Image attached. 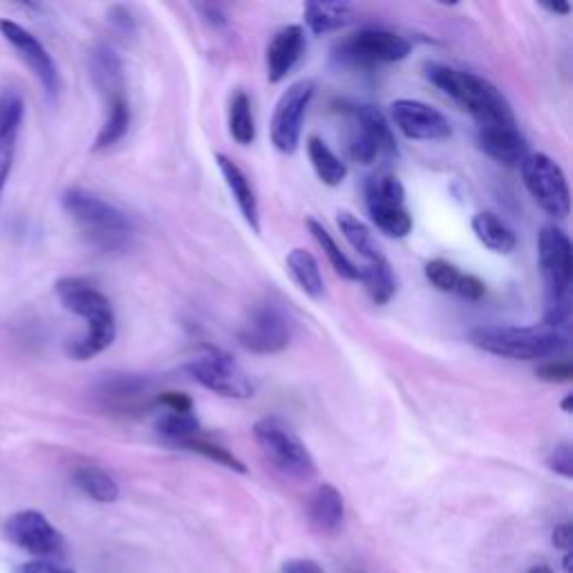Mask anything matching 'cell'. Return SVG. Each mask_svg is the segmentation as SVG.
Returning <instances> with one entry per match:
<instances>
[{"label": "cell", "mask_w": 573, "mask_h": 573, "mask_svg": "<svg viewBox=\"0 0 573 573\" xmlns=\"http://www.w3.org/2000/svg\"><path fill=\"white\" fill-rule=\"evenodd\" d=\"M426 77L432 86L453 99L459 108H464L477 121V128L518 124L502 90L479 74L441 63H428Z\"/></svg>", "instance_id": "cell-1"}, {"label": "cell", "mask_w": 573, "mask_h": 573, "mask_svg": "<svg viewBox=\"0 0 573 573\" xmlns=\"http://www.w3.org/2000/svg\"><path fill=\"white\" fill-rule=\"evenodd\" d=\"M56 296L61 305L88 321L86 336L77 338L68 345V354L74 361H90L97 354L106 352L117 338L115 312L106 294L81 278H63L56 283Z\"/></svg>", "instance_id": "cell-2"}, {"label": "cell", "mask_w": 573, "mask_h": 573, "mask_svg": "<svg viewBox=\"0 0 573 573\" xmlns=\"http://www.w3.org/2000/svg\"><path fill=\"white\" fill-rule=\"evenodd\" d=\"M477 350L513 361H540L567 352L569 334L549 325H482L468 334Z\"/></svg>", "instance_id": "cell-3"}, {"label": "cell", "mask_w": 573, "mask_h": 573, "mask_svg": "<svg viewBox=\"0 0 573 573\" xmlns=\"http://www.w3.org/2000/svg\"><path fill=\"white\" fill-rule=\"evenodd\" d=\"M61 204L79 229L101 249H124L135 236L133 218L97 193L72 186L61 195Z\"/></svg>", "instance_id": "cell-4"}, {"label": "cell", "mask_w": 573, "mask_h": 573, "mask_svg": "<svg viewBox=\"0 0 573 573\" xmlns=\"http://www.w3.org/2000/svg\"><path fill=\"white\" fill-rule=\"evenodd\" d=\"M540 269L547 283V309L544 325L565 330L571 318V283H573V247L569 236L558 227H544L538 236Z\"/></svg>", "instance_id": "cell-5"}, {"label": "cell", "mask_w": 573, "mask_h": 573, "mask_svg": "<svg viewBox=\"0 0 573 573\" xmlns=\"http://www.w3.org/2000/svg\"><path fill=\"white\" fill-rule=\"evenodd\" d=\"M253 437L278 471L296 479H309L316 473L312 453L283 419L262 417L253 426Z\"/></svg>", "instance_id": "cell-6"}, {"label": "cell", "mask_w": 573, "mask_h": 573, "mask_svg": "<svg viewBox=\"0 0 573 573\" xmlns=\"http://www.w3.org/2000/svg\"><path fill=\"white\" fill-rule=\"evenodd\" d=\"M191 377L220 397L249 399L253 397V383L242 370V365L220 347L204 345L186 365Z\"/></svg>", "instance_id": "cell-7"}, {"label": "cell", "mask_w": 573, "mask_h": 573, "mask_svg": "<svg viewBox=\"0 0 573 573\" xmlns=\"http://www.w3.org/2000/svg\"><path fill=\"white\" fill-rule=\"evenodd\" d=\"M522 177L531 197L551 218H567L571 209V195L567 175L562 166L544 153H531L524 159Z\"/></svg>", "instance_id": "cell-8"}, {"label": "cell", "mask_w": 573, "mask_h": 573, "mask_svg": "<svg viewBox=\"0 0 573 573\" xmlns=\"http://www.w3.org/2000/svg\"><path fill=\"white\" fill-rule=\"evenodd\" d=\"M412 45L397 32L390 30H361L338 43V59L361 68L399 63L410 54Z\"/></svg>", "instance_id": "cell-9"}, {"label": "cell", "mask_w": 573, "mask_h": 573, "mask_svg": "<svg viewBox=\"0 0 573 573\" xmlns=\"http://www.w3.org/2000/svg\"><path fill=\"white\" fill-rule=\"evenodd\" d=\"M314 90V81H296L280 95L276 103L274 117H271V144L283 155L296 153L300 135H303L307 108L314 99Z\"/></svg>", "instance_id": "cell-10"}, {"label": "cell", "mask_w": 573, "mask_h": 573, "mask_svg": "<svg viewBox=\"0 0 573 573\" xmlns=\"http://www.w3.org/2000/svg\"><path fill=\"white\" fill-rule=\"evenodd\" d=\"M352 133L347 150L350 157L359 164H374L383 155L397 153L392 128L383 112L372 106H354L352 108Z\"/></svg>", "instance_id": "cell-11"}, {"label": "cell", "mask_w": 573, "mask_h": 573, "mask_svg": "<svg viewBox=\"0 0 573 573\" xmlns=\"http://www.w3.org/2000/svg\"><path fill=\"white\" fill-rule=\"evenodd\" d=\"M238 341L253 354H278L291 341L289 318L274 303H262L253 309L249 321L240 327Z\"/></svg>", "instance_id": "cell-12"}, {"label": "cell", "mask_w": 573, "mask_h": 573, "mask_svg": "<svg viewBox=\"0 0 573 573\" xmlns=\"http://www.w3.org/2000/svg\"><path fill=\"white\" fill-rule=\"evenodd\" d=\"M392 124L412 142H441L453 135L444 112L417 99H399L390 108Z\"/></svg>", "instance_id": "cell-13"}, {"label": "cell", "mask_w": 573, "mask_h": 573, "mask_svg": "<svg viewBox=\"0 0 573 573\" xmlns=\"http://www.w3.org/2000/svg\"><path fill=\"white\" fill-rule=\"evenodd\" d=\"M5 538L32 556H56L63 549V535L41 511H18L5 522Z\"/></svg>", "instance_id": "cell-14"}, {"label": "cell", "mask_w": 573, "mask_h": 573, "mask_svg": "<svg viewBox=\"0 0 573 573\" xmlns=\"http://www.w3.org/2000/svg\"><path fill=\"white\" fill-rule=\"evenodd\" d=\"M0 34L5 36V41L12 45L18 56L27 63V68L34 72V77L41 81L43 90L48 92L50 97L59 95L61 90L59 68H56L52 54L45 50V45L36 39L30 30H25L23 25L9 21V18L0 21Z\"/></svg>", "instance_id": "cell-15"}, {"label": "cell", "mask_w": 573, "mask_h": 573, "mask_svg": "<svg viewBox=\"0 0 573 573\" xmlns=\"http://www.w3.org/2000/svg\"><path fill=\"white\" fill-rule=\"evenodd\" d=\"M150 383L133 374H112L97 385L95 399L103 410L112 415H135L142 408H148Z\"/></svg>", "instance_id": "cell-16"}, {"label": "cell", "mask_w": 573, "mask_h": 573, "mask_svg": "<svg viewBox=\"0 0 573 573\" xmlns=\"http://www.w3.org/2000/svg\"><path fill=\"white\" fill-rule=\"evenodd\" d=\"M307 48V34L303 25H287L274 34L267 45V77L271 83H280L296 68L300 56Z\"/></svg>", "instance_id": "cell-17"}, {"label": "cell", "mask_w": 573, "mask_h": 573, "mask_svg": "<svg viewBox=\"0 0 573 573\" xmlns=\"http://www.w3.org/2000/svg\"><path fill=\"white\" fill-rule=\"evenodd\" d=\"M477 142L484 153L504 166H522L529 157V144L520 133L518 124L477 128Z\"/></svg>", "instance_id": "cell-18"}, {"label": "cell", "mask_w": 573, "mask_h": 573, "mask_svg": "<svg viewBox=\"0 0 573 573\" xmlns=\"http://www.w3.org/2000/svg\"><path fill=\"white\" fill-rule=\"evenodd\" d=\"M90 77L103 101H112L117 97H126L124 83V65H121L119 54L106 43H99L90 50Z\"/></svg>", "instance_id": "cell-19"}, {"label": "cell", "mask_w": 573, "mask_h": 573, "mask_svg": "<svg viewBox=\"0 0 573 573\" xmlns=\"http://www.w3.org/2000/svg\"><path fill=\"white\" fill-rule=\"evenodd\" d=\"M215 162H218L220 173L224 177V182H227L229 186L233 200H236L238 204L244 222L249 224L253 233H260V206H258V197H256V191H253L247 173H244L231 157L222 155V153L215 155Z\"/></svg>", "instance_id": "cell-20"}, {"label": "cell", "mask_w": 573, "mask_h": 573, "mask_svg": "<svg viewBox=\"0 0 573 573\" xmlns=\"http://www.w3.org/2000/svg\"><path fill=\"white\" fill-rule=\"evenodd\" d=\"M345 506L343 497L332 484H321L309 500V518L318 531L332 533L343 522Z\"/></svg>", "instance_id": "cell-21"}, {"label": "cell", "mask_w": 573, "mask_h": 573, "mask_svg": "<svg viewBox=\"0 0 573 573\" xmlns=\"http://www.w3.org/2000/svg\"><path fill=\"white\" fill-rule=\"evenodd\" d=\"M287 271L289 276L294 278V283L312 300H321L325 296V280L314 253H309L307 249L289 251Z\"/></svg>", "instance_id": "cell-22"}, {"label": "cell", "mask_w": 573, "mask_h": 573, "mask_svg": "<svg viewBox=\"0 0 573 573\" xmlns=\"http://www.w3.org/2000/svg\"><path fill=\"white\" fill-rule=\"evenodd\" d=\"M352 14L354 9L347 3H316V0H312L303 9L307 30L316 36L341 30L352 21Z\"/></svg>", "instance_id": "cell-23"}, {"label": "cell", "mask_w": 573, "mask_h": 573, "mask_svg": "<svg viewBox=\"0 0 573 573\" xmlns=\"http://www.w3.org/2000/svg\"><path fill=\"white\" fill-rule=\"evenodd\" d=\"M25 117V101L21 92L5 88L0 90V157L14 153V144Z\"/></svg>", "instance_id": "cell-24"}, {"label": "cell", "mask_w": 573, "mask_h": 573, "mask_svg": "<svg viewBox=\"0 0 573 573\" xmlns=\"http://www.w3.org/2000/svg\"><path fill=\"white\" fill-rule=\"evenodd\" d=\"M473 231L477 240L493 253H511L518 247V238H515L513 229L504 220L497 218L495 213H477L473 218Z\"/></svg>", "instance_id": "cell-25"}, {"label": "cell", "mask_w": 573, "mask_h": 573, "mask_svg": "<svg viewBox=\"0 0 573 573\" xmlns=\"http://www.w3.org/2000/svg\"><path fill=\"white\" fill-rule=\"evenodd\" d=\"M359 283H363L374 305H388L390 300L397 296V289H399L394 269L385 258L377 262H368V265L361 267Z\"/></svg>", "instance_id": "cell-26"}, {"label": "cell", "mask_w": 573, "mask_h": 573, "mask_svg": "<svg viewBox=\"0 0 573 573\" xmlns=\"http://www.w3.org/2000/svg\"><path fill=\"white\" fill-rule=\"evenodd\" d=\"M130 128V103L128 97H117L112 101H106V119L99 128L95 137V150H106L119 144L126 137Z\"/></svg>", "instance_id": "cell-27"}, {"label": "cell", "mask_w": 573, "mask_h": 573, "mask_svg": "<svg viewBox=\"0 0 573 573\" xmlns=\"http://www.w3.org/2000/svg\"><path fill=\"white\" fill-rule=\"evenodd\" d=\"M307 155L312 162L318 180L327 186H341L347 177V166L334 150L327 146L321 137H309Z\"/></svg>", "instance_id": "cell-28"}, {"label": "cell", "mask_w": 573, "mask_h": 573, "mask_svg": "<svg viewBox=\"0 0 573 573\" xmlns=\"http://www.w3.org/2000/svg\"><path fill=\"white\" fill-rule=\"evenodd\" d=\"M307 229L309 233H312L314 240L318 242V247L323 249V253L327 256V260H330V265L332 269L336 271L338 276L345 278V280H352V283H359V278H361V269L354 265V262L350 260V256L338 247L336 240L332 238V233L327 231L321 222L314 220V218H309L307 220Z\"/></svg>", "instance_id": "cell-29"}, {"label": "cell", "mask_w": 573, "mask_h": 573, "mask_svg": "<svg viewBox=\"0 0 573 573\" xmlns=\"http://www.w3.org/2000/svg\"><path fill=\"white\" fill-rule=\"evenodd\" d=\"M74 484L81 493H86L90 500L101 504H112L119 497V486L103 468L99 466H79L72 475Z\"/></svg>", "instance_id": "cell-30"}, {"label": "cell", "mask_w": 573, "mask_h": 573, "mask_svg": "<svg viewBox=\"0 0 573 573\" xmlns=\"http://www.w3.org/2000/svg\"><path fill=\"white\" fill-rule=\"evenodd\" d=\"M338 229H341L345 240L350 242V247L365 260V265H368V262H377L385 258L379 249V244L374 242L368 224H363L359 218H356V215L347 213V211L338 213Z\"/></svg>", "instance_id": "cell-31"}, {"label": "cell", "mask_w": 573, "mask_h": 573, "mask_svg": "<svg viewBox=\"0 0 573 573\" xmlns=\"http://www.w3.org/2000/svg\"><path fill=\"white\" fill-rule=\"evenodd\" d=\"M229 133L240 146L256 142V119H253L251 99L244 90H236L229 101Z\"/></svg>", "instance_id": "cell-32"}, {"label": "cell", "mask_w": 573, "mask_h": 573, "mask_svg": "<svg viewBox=\"0 0 573 573\" xmlns=\"http://www.w3.org/2000/svg\"><path fill=\"white\" fill-rule=\"evenodd\" d=\"M365 204H368V209H377V206H406V189H403L399 177L390 173H377L365 184Z\"/></svg>", "instance_id": "cell-33"}, {"label": "cell", "mask_w": 573, "mask_h": 573, "mask_svg": "<svg viewBox=\"0 0 573 573\" xmlns=\"http://www.w3.org/2000/svg\"><path fill=\"white\" fill-rule=\"evenodd\" d=\"M155 428L159 435L175 446L195 435H200L202 430L200 419L195 417V412H171V410H164L162 415L157 417Z\"/></svg>", "instance_id": "cell-34"}, {"label": "cell", "mask_w": 573, "mask_h": 573, "mask_svg": "<svg viewBox=\"0 0 573 573\" xmlns=\"http://www.w3.org/2000/svg\"><path fill=\"white\" fill-rule=\"evenodd\" d=\"M368 213L374 227L390 238H406L415 227L406 206H377V209H368Z\"/></svg>", "instance_id": "cell-35"}, {"label": "cell", "mask_w": 573, "mask_h": 573, "mask_svg": "<svg viewBox=\"0 0 573 573\" xmlns=\"http://www.w3.org/2000/svg\"><path fill=\"white\" fill-rule=\"evenodd\" d=\"M177 446L184 448V450H191V453H197V455H202L206 459H211V462L220 464L224 468H229V471H236V473H242V475L247 473V466H244L240 459L231 453V450H227L220 444H213L211 439L202 437V432H200V435H195L191 439L182 441V444H177Z\"/></svg>", "instance_id": "cell-36"}, {"label": "cell", "mask_w": 573, "mask_h": 573, "mask_svg": "<svg viewBox=\"0 0 573 573\" xmlns=\"http://www.w3.org/2000/svg\"><path fill=\"white\" fill-rule=\"evenodd\" d=\"M426 278L428 283L437 291H446V294H455L462 271H459L453 262L448 260H430L426 265Z\"/></svg>", "instance_id": "cell-37"}, {"label": "cell", "mask_w": 573, "mask_h": 573, "mask_svg": "<svg viewBox=\"0 0 573 573\" xmlns=\"http://www.w3.org/2000/svg\"><path fill=\"white\" fill-rule=\"evenodd\" d=\"M535 377L547 383H569L573 379V365L569 361H549L535 370Z\"/></svg>", "instance_id": "cell-38"}, {"label": "cell", "mask_w": 573, "mask_h": 573, "mask_svg": "<svg viewBox=\"0 0 573 573\" xmlns=\"http://www.w3.org/2000/svg\"><path fill=\"white\" fill-rule=\"evenodd\" d=\"M549 468L567 479L573 477V450L569 444H560L551 450Z\"/></svg>", "instance_id": "cell-39"}, {"label": "cell", "mask_w": 573, "mask_h": 573, "mask_svg": "<svg viewBox=\"0 0 573 573\" xmlns=\"http://www.w3.org/2000/svg\"><path fill=\"white\" fill-rule=\"evenodd\" d=\"M157 406H162V410H171V412H193V399L189 394L184 392H175V390H166L162 394H157L155 399Z\"/></svg>", "instance_id": "cell-40"}, {"label": "cell", "mask_w": 573, "mask_h": 573, "mask_svg": "<svg viewBox=\"0 0 573 573\" xmlns=\"http://www.w3.org/2000/svg\"><path fill=\"white\" fill-rule=\"evenodd\" d=\"M455 294L466 298V300H473L475 303V300H479L486 294V285H484V280H479L473 274H462V278H459V283H457Z\"/></svg>", "instance_id": "cell-41"}, {"label": "cell", "mask_w": 573, "mask_h": 573, "mask_svg": "<svg viewBox=\"0 0 573 573\" xmlns=\"http://www.w3.org/2000/svg\"><path fill=\"white\" fill-rule=\"evenodd\" d=\"M14 573H74V571L54 565V562H48V560H30V562H23V565H18Z\"/></svg>", "instance_id": "cell-42"}, {"label": "cell", "mask_w": 573, "mask_h": 573, "mask_svg": "<svg viewBox=\"0 0 573 573\" xmlns=\"http://www.w3.org/2000/svg\"><path fill=\"white\" fill-rule=\"evenodd\" d=\"M108 16H110V23L115 25L119 32L130 34V32L135 30V18H133V14L128 12L126 7H112Z\"/></svg>", "instance_id": "cell-43"}, {"label": "cell", "mask_w": 573, "mask_h": 573, "mask_svg": "<svg viewBox=\"0 0 573 573\" xmlns=\"http://www.w3.org/2000/svg\"><path fill=\"white\" fill-rule=\"evenodd\" d=\"M283 573H325V571L314 560H289L285 562Z\"/></svg>", "instance_id": "cell-44"}, {"label": "cell", "mask_w": 573, "mask_h": 573, "mask_svg": "<svg viewBox=\"0 0 573 573\" xmlns=\"http://www.w3.org/2000/svg\"><path fill=\"white\" fill-rule=\"evenodd\" d=\"M571 542H573V529L571 524H560L556 526V531H553V547L556 549H571Z\"/></svg>", "instance_id": "cell-45"}, {"label": "cell", "mask_w": 573, "mask_h": 573, "mask_svg": "<svg viewBox=\"0 0 573 573\" xmlns=\"http://www.w3.org/2000/svg\"><path fill=\"white\" fill-rule=\"evenodd\" d=\"M12 164H14V153H7L0 157V204H3L5 186H7L9 175H12Z\"/></svg>", "instance_id": "cell-46"}, {"label": "cell", "mask_w": 573, "mask_h": 573, "mask_svg": "<svg viewBox=\"0 0 573 573\" xmlns=\"http://www.w3.org/2000/svg\"><path fill=\"white\" fill-rule=\"evenodd\" d=\"M197 9H200V12L206 16V21H209L211 25H215V27L227 25V16L222 14L220 7H197Z\"/></svg>", "instance_id": "cell-47"}, {"label": "cell", "mask_w": 573, "mask_h": 573, "mask_svg": "<svg viewBox=\"0 0 573 573\" xmlns=\"http://www.w3.org/2000/svg\"><path fill=\"white\" fill-rule=\"evenodd\" d=\"M542 7L556 16H569L571 12V7L567 3H542Z\"/></svg>", "instance_id": "cell-48"}, {"label": "cell", "mask_w": 573, "mask_h": 573, "mask_svg": "<svg viewBox=\"0 0 573 573\" xmlns=\"http://www.w3.org/2000/svg\"><path fill=\"white\" fill-rule=\"evenodd\" d=\"M571 401H573V394H567V397L562 399V403H560V408H562V412H565V415H571Z\"/></svg>", "instance_id": "cell-49"}, {"label": "cell", "mask_w": 573, "mask_h": 573, "mask_svg": "<svg viewBox=\"0 0 573 573\" xmlns=\"http://www.w3.org/2000/svg\"><path fill=\"white\" fill-rule=\"evenodd\" d=\"M526 573H553L549 567H533V569H529Z\"/></svg>", "instance_id": "cell-50"}, {"label": "cell", "mask_w": 573, "mask_h": 573, "mask_svg": "<svg viewBox=\"0 0 573 573\" xmlns=\"http://www.w3.org/2000/svg\"><path fill=\"white\" fill-rule=\"evenodd\" d=\"M565 569H567V573L573 571V569H571V553H567V556H565Z\"/></svg>", "instance_id": "cell-51"}]
</instances>
